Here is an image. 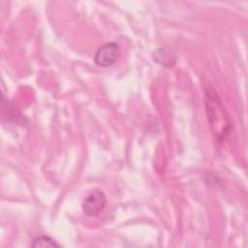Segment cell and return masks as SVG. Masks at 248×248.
<instances>
[{
	"instance_id": "1",
	"label": "cell",
	"mask_w": 248,
	"mask_h": 248,
	"mask_svg": "<svg viewBox=\"0 0 248 248\" xmlns=\"http://www.w3.org/2000/svg\"><path fill=\"white\" fill-rule=\"evenodd\" d=\"M119 54V45L115 42H109L103 45L97 49L94 55V62L99 67L107 68L116 62Z\"/></svg>"
},
{
	"instance_id": "2",
	"label": "cell",
	"mask_w": 248,
	"mask_h": 248,
	"mask_svg": "<svg viewBox=\"0 0 248 248\" xmlns=\"http://www.w3.org/2000/svg\"><path fill=\"white\" fill-rule=\"evenodd\" d=\"M107 198L105 193L100 189H94L84 199L81 207L85 215L96 216L106 206Z\"/></svg>"
},
{
	"instance_id": "3",
	"label": "cell",
	"mask_w": 248,
	"mask_h": 248,
	"mask_svg": "<svg viewBox=\"0 0 248 248\" xmlns=\"http://www.w3.org/2000/svg\"><path fill=\"white\" fill-rule=\"evenodd\" d=\"M31 245L32 247H60L59 243L47 235H41L34 238Z\"/></svg>"
}]
</instances>
